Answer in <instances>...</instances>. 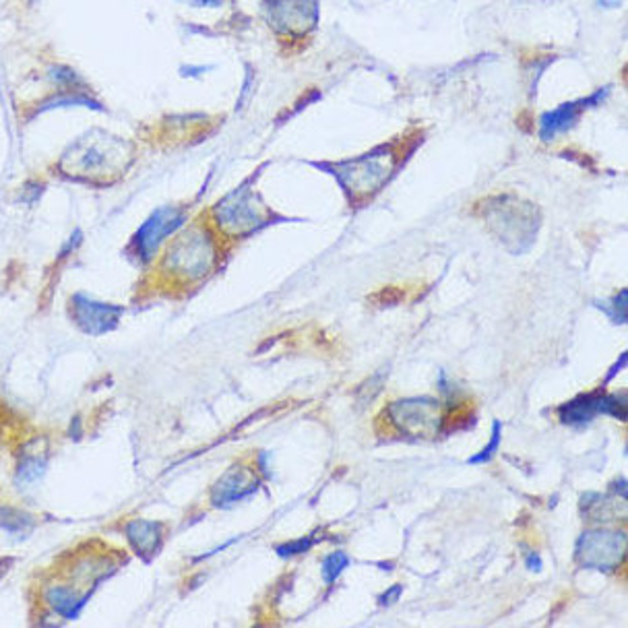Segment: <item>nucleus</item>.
I'll use <instances>...</instances> for the list:
<instances>
[{
    "label": "nucleus",
    "instance_id": "1",
    "mask_svg": "<svg viewBox=\"0 0 628 628\" xmlns=\"http://www.w3.org/2000/svg\"><path fill=\"white\" fill-rule=\"evenodd\" d=\"M115 563L116 552L105 548L81 550V554L69 563V574L56 577L44 589V600H46L52 614L65 618L77 614L87 593L116 569Z\"/></svg>",
    "mask_w": 628,
    "mask_h": 628
},
{
    "label": "nucleus",
    "instance_id": "2",
    "mask_svg": "<svg viewBox=\"0 0 628 628\" xmlns=\"http://www.w3.org/2000/svg\"><path fill=\"white\" fill-rule=\"evenodd\" d=\"M128 164V145L115 135L92 131L83 135L60 157L58 168L65 176L89 183L115 180Z\"/></svg>",
    "mask_w": 628,
    "mask_h": 628
},
{
    "label": "nucleus",
    "instance_id": "3",
    "mask_svg": "<svg viewBox=\"0 0 628 628\" xmlns=\"http://www.w3.org/2000/svg\"><path fill=\"white\" fill-rule=\"evenodd\" d=\"M217 263L214 232L194 224L174 238L160 261V271L174 284H194L205 277Z\"/></svg>",
    "mask_w": 628,
    "mask_h": 628
},
{
    "label": "nucleus",
    "instance_id": "4",
    "mask_svg": "<svg viewBox=\"0 0 628 628\" xmlns=\"http://www.w3.org/2000/svg\"><path fill=\"white\" fill-rule=\"evenodd\" d=\"M397 160L393 149H374L370 154L355 157L352 162L337 164L333 174L354 199H364V196L376 193L395 170Z\"/></svg>",
    "mask_w": 628,
    "mask_h": 628
},
{
    "label": "nucleus",
    "instance_id": "5",
    "mask_svg": "<svg viewBox=\"0 0 628 628\" xmlns=\"http://www.w3.org/2000/svg\"><path fill=\"white\" fill-rule=\"evenodd\" d=\"M384 415L399 434L412 438H433L441 433L444 412L434 397H405L387 405Z\"/></svg>",
    "mask_w": 628,
    "mask_h": 628
},
{
    "label": "nucleus",
    "instance_id": "6",
    "mask_svg": "<svg viewBox=\"0 0 628 628\" xmlns=\"http://www.w3.org/2000/svg\"><path fill=\"white\" fill-rule=\"evenodd\" d=\"M626 532L624 529H589L583 532L574 548L579 566L603 573L616 571L624 560Z\"/></svg>",
    "mask_w": 628,
    "mask_h": 628
},
{
    "label": "nucleus",
    "instance_id": "7",
    "mask_svg": "<svg viewBox=\"0 0 628 628\" xmlns=\"http://www.w3.org/2000/svg\"><path fill=\"white\" fill-rule=\"evenodd\" d=\"M214 217L217 219L219 228L228 230L230 234H248L264 224L267 211H264L259 196L253 194L251 186L244 184L217 203V207H214Z\"/></svg>",
    "mask_w": 628,
    "mask_h": 628
},
{
    "label": "nucleus",
    "instance_id": "8",
    "mask_svg": "<svg viewBox=\"0 0 628 628\" xmlns=\"http://www.w3.org/2000/svg\"><path fill=\"white\" fill-rule=\"evenodd\" d=\"M492 228L498 234L509 251H525L532 246V240L537 230V219L529 215V205L517 201H498L494 209L490 211Z\"/></svg>",
    "mask_w": 628,
    "mask_h": 628
},
{
    "label": "nucleus",
    "instance_id": "9",
    "mask_svg": "<svg viewBox=\"0 0 628 628\" xmlns=\"http://www.w3.org/2000/svg\"><path fill=\"white\" fill-rule=\"evenodd\" d=\"M184 211L174 205L157 209L154 215H149L133 240V253L137 254V259L141 263L151 261V256L162 248L164 240L170 238L184 224Z\"/></svg>",
    "mask_w": 628,
    "mask_h": 628
},
{
    "label": "nucleus",
    "instance_id": "10",
    "mask_svg": "<svg viewBox=\"0 0 628 628\" xmlns=\"http://www.w3.org/2000/svg\"><path fill=\"white\" fill-rule=\"evenodd\" d=\"M259 483L261 478L253 467L238 464L230 467L228 472L215 482V486L211 488V503H214L217 509H228V506L254 494Z\"/></svg>",
    "mask_w": 628,
    "mask_h": 628
},
{
    "label": "nucleus",
    "instance_id": "11",
    "mask_svg": "<svg viewBox=\"0 0 628 628\" xmlns=\"http://www.w3.org/2000/svg\"><path fill=\"white\" fill-rule=\"evenodd\" d=\"M267 17L277 32L300 34L314 25L316 5L313 0H264Z\"/></svg>",
    "mask_w": 628,
    "mask_h": 628
},
{
    "label": "nucleus",
    "instance_id": "12",
    "mask_svg": "<svg viewBox=\"0 0 628 628\" xmlns=\"http://www.w3.org/2000/svg\"><path fill=\"white\" fill-rule=\"evenodd\" d=\"M73 313L75 319L79 321L81 329H87L89 333L108 331L110 327H115L118 321V310L115 306L89 300L87 296H75Z\"/></svg>",
    "mask_w": 628,
    "mask_h": 628
},
{
    "label": "nucleus",
    "instance_id": "13",
    "mask_svg": "<svg viewBox=\"0 0 628 628\" xmlns=\"http://www.w3.org/2000/svg\"><path fill=\"white\" fill-rule=\"evenodd\" d=\"M128 542L131 546L137 550V554L143 558H151L162 546L164 540V529L160 523H154V521H133L126 529Z\"/></svg>",
    "mask_w": 628,
    "mask_h": 628
},
{
    "label": "nucleus",
    "instance_id": "14",
    "mask_svg": "<svg viewBox=\"0 0 628 628\" xmlns=\"http://www.w3.org/2000/svg\"><path fill=\"white\" fill-rule=\"evenodd\" d=\"M595 415H600V393H589V395H577L564 405H560L558 418L569 426H583L592 422Z\"/></svg>",
    "mask_w": 628,
    "mask_h": 628
},
{
    "label": "nucleus",
    "instance_id": "15",
    "mask_svg": "<svg viewBox=\"0 0 628 628\" xmlns=\"http://www.w3.org/2000/svg\"><path fill=\"white\" fill-rule=\"evenodd\" d=\"M592 102H571V104H564L556 108L554 112H550L542 118V137L543 139H552L556 137V135L564 133L566 128H571L574 125V120L579 118V115L583 110L587 108V105Z\"/></svg>",
    "mask_w": 628,
    "mask_h": 628
},
{
    "label": "nucleus",
    "instance_id": "16",
    "mask_svg": "<svg viewBox=\"0 0 628 628\" xmlns=\"http://www.w3.org/2000/svg\"><path fill=\"white\" fill-rule=\"evenodd\" d=\"M71 105H83V108H92V110H102V104L94 100L81 92H65L56 97H52L50 102H46L37 112H46L55 108H71Z\"/></svg>",
    "mask_w": 628,
    "mask_h": 628
},
{
    "label": "nucleus",
    "instance_id": "17",
    "mask_svg": "<svg viewBox=\"0 0 628 628\" xmlns=\"http://www.w3.org/2000/svg\"><path fill=\"white\" fill-rule=\"evenodd\" d=\"M626 393H600V414L626 420Z\"/></svg>",
    "mask_w": 628,
    "mask_h": 628
},
{
    "label": "nucleus",
    "instance_id": "18",
    "mask_svg": "<svg viewBox=\"0 0 628 628\" xmlns=\"http://www.w3.org/2000/svg\"><path fill=\"white\" fill-rule=\"evenodd\" d=\"M347 566H350V556L345 552H333L323 560V581L324 583H335Z\"/></svg>",
    "mask_w": 628,
    "mask_h": 628
},
{
    "label": "nucleus",
    "instance_id": "19",
    "mask_svg": "<svg viewBox=\"0 0 628 628\" xmlns=\"http://www.w3.org/2000/svg\"><path fill=\"white\" fill-rule=\"evenodd\" d=\"M501 441H503V424L496 420L494 426H492V436H490L488 444L483 446L480 453H475L473 457H469L467 464H472V465L488 464V461H492V457H494L496 453H498V446H501Z\"/></svg>",
    "mask_w": 628,
    "mask_h": 628
},
{
    "label": "nucleus",
    "instance_id": "20",
    "mask_svg": "<svg viewBox=\"0 0 628 628\" xmlns=\"http://www.w3.org/2000/svg\"><path fill=\"white\" fill-rule=\"evenodd\" d=\"M48 77L55 81L56 85L65 87V92H77L79 87H83V79L71 69V66H52L48 71Z\"/></svg>",
    "mask_w": 628,
    "mask_h": 628
},
{
    "label": "nucleus",
    "instance_id": "21",
    "mask_svg": "<svg viewBox=\"0 0 628 628\" xmlns=\"http://www.w3.org/2000/svg\"><path fill=\"white\" fill-rule=\"evenodd\" d=\"M626 296H628V292L620 290L618 296L610 298L608 302H600L597 306H600L612 321L618 324H624L626 323Z\"/></svg>",
    "mask_w": 628,
    "mask_h": 628
},
{
    "label": "nucleus",
    "instance_id": "22",
    "mask_svg": "<svg viewBox=\"0 0 628 628\" xmlns=\"http://www.w3.org/2000/svg\"><path fill=\"white\" fill-rule=\"evenodd\" d=\"M319 542V537L314 535H306L302 537V540H294V542H287V543H279L275 548V552L282 558H292V556H298V554H304L310 548L314 546V543Z\"/></svg>",
    "mask_w": 628,
    "mask_h": 628
},
{
    "label": "nucleus",
    "instance_id": "23",
    "mask_svg": "<svg viewBox=\"0 0 628 628\" xmlns=\"http://www.w3.org/2000/svg\"><path fill=\"white\" fill-rule=\"evenodd\" d=\"M399 595H401V585H393L381 597H378V603H381V605H391V603H395L399 600Z\"/></svg>",
    "mask_w": 628,
    "mask_h": 628
},
{
    "label": "nucleus",
    "instance_id": "24",
    "mask_svg": "<svg viewBox=\"0 0 628 628\" xmlns=\"http://www.w3.org/2000/svg\"><path fill=\"white\" fill-rule=\"evenodd\" d=\"M527 566H529V569H532V571H540L542 569V564H540V556H537V554H532V556H527Z\"/></svg>",
    "mask_w": 628,
    "mask_h": 628
},
{
    "label": "nucleus",
    "instance_id": "25",
    "mask_svg": "<svg viewBox=\"0 0 628 628\" xmlns=\"http://www.w3.org/2000/svg\"><path fill=\"white\" fill-rule=\"evenodd\" d=\"M194 3H201L203 5V3H205V0H194ZM207 3L214 5V3H217V0H207Z\"/></svg>",
    "mask_w": 628,
    "mask_h": 628
}]
</instances>
